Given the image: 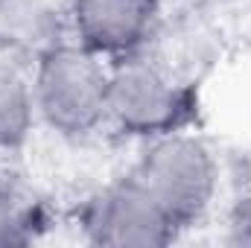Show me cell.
<instances>
[{
    "mask_svg": "<svg viewBox=\"0 0 251 248\" xmlns=\"http://www.w3.org/2000/svg\"><path fill=\"white\" fill-rule=\"evenodd\" d=\"M108 73L111 64L73 38L41 47L29 70L38 125L64 140H85L108 128Z\"/></svg>",
    "mask_w": 251,
    "mask_h": 248,
    "instance_id": "cell-1",
    "label": "cell"
},
{
    "mask_svg": "<svg viewBox=\"0 0 251 248\" xmlns=\"http://www.w3.org/2000/svg\"><path fill=\"white\" fill-rule=\"evenodd\" d=\"M201 111L199 88L173 73L149 53L111 64L108 73V128L131 140H155L187 131Z\"/></svg>",
    "mask_w": 251,
    "mask_h": 248,
    "instance_id": "cell-2",
    "label": "cell"
},
{
    "mask_svg": "<svg viewBox=\"0 0 251 248\" xmlns=\"http://www.w3.org/2000/svg\"><path fill=\"white\" fill-rule=\"evenodd\" d=\"M128 173L181 234L210 213L219 193V161L210 143L193 128L146 140Z\"/></svg>",
    "mask_w": 251,
    "mask_h": 248,
    "instance_id": "cell-3",
    "label": "cell"
},
{
    "mask_svg": "<svg viewBox=\"0 0 251 248\" xmlns=\"http://www.w3.org/2000/svg\"><path fill=\"white\" fill-rule=\"evenodd\" d=\"M79 231L91 246L158 248L170 246L181 231L131 173L91 193L79 210Z\"/></svg>",
    "mask_w": 251,
    "mask_h": 248,
    "instance_id": "cell-4",
    "label": "cell"
},
{
    "mask_svg": "<svg viewBox=\"0 0 251 248\" xmlns=\"http://www.w3.org/2000/svg\"><path fill=\"white\" fill-rule=\"evenodd\" d=\"M70 38L108 64L149 53L161 24V0H70Z\"/></svg>",
    "mask_w": 251,
    "mask_h": 248,
    "instance_id": "cell-5",
    "label": "cell"
},
{
    "mask_svg": "<svg viewBox=\"0 0 251 248\" xmlns=\"http://www.w3.org/2000/svg\"><path fill=\"white\" fill-rule=\"evenodd\" d=\"M38 125L29 73L12 62H0V152H18Z\"/></svg>",
    "mask_w": 251,
    "mask_h": 248,
    "instance_id": "cell-6",
    "label": "cell"
},
{
    "mask_svg": "<svg viewBox=\"0 0 251 248\" xmlns=\"http://www.w3.org/2000/svg\"><path fill=\"white\" fill-rule=\"evenodd\" d=\"M44 225L38 204H32L15 187L0 184V248L29 246Z\"/></svg>",
    "mask_w": 251,
    "mask_h": 248,
    "instance_id": "cell-7",
    "label": "cell"
},
{
    "mask_svg": "<svg viewBox=\"0 0 251 248\" xmlns=\"http://www.w3.org/2000/svg\"><path fill=\"white\" fill-rule=\"evenodd\" d=\"M231 246H251V210H243L231 225H228V237Z\"/></svg>",
    "mask_w": 251,
    "mask_h": 248,
    "instance_id": "cell-8",
    "label": "cell"
}]
</instances>
